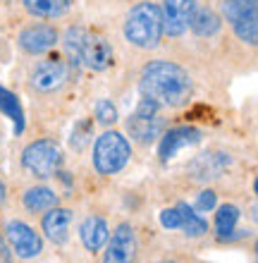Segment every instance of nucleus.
Returning a JSON list of instances; mask_svg holds the SVG:
<instances>
[{
	"label": "nucleus",
	"instance_id": "obj_9",
	"mask_svg": "<svg viewBox=\"0 0 258 263\" xmlns=\"http://www.w3.org/2000/svg\"><path fill=\"white\" fill-rule=\"evenodd\" d=\"M112 46L105 41L101 34H89L86 31L82 50H79V65L93 69V72H103L112 65Z\"/></svg>",
	"mask_w": 258,
	"mask_h": 263
},
{
	"label": "nucleus",
	"instance_id": "obj_15",
	"mask_svg": "<svg viewBox=\"0 0 258 263\" xmlns=\"http://www.w3.org/2000/svg\"><path fill=\"white\" fill-rule=\"evenodd\" d=\"M50 213H46V218H43V232H46V237H48L50 242L55 244H63L65 239H67V235H70V225H72V211H67V208H48Z\"/></svg>",
	"mask_w": 258,
	"mask_h": 263
},
{
	"label": "nucleus",
	"instance_id": "obj_19",
	"mask_svg": "<svg viewBox=\"0 0 258 263\" xmlns=\"http://www.w3.org/2000/svg\"><path fill=\"white\" fill-rule=\"evenodd\" d=\"M24 206L31 211V213H38V211H48V208L57 206V194L48 187H34L24 194Z\"/></svg>",
	"mask_w": 258,
	"mask_h": 263
},
{
	"label": "nucleus",
	"instance_id": "obj_25",
	"mask_svg": "<svg viewBox=\"0 0 258 263\" xmlns=\"http://www.w3.org/2000/svg\"><path fill=\"white\" fill-rule=\"evenodd\" d=\"M96 118L101 125H112V122L117 120V110H115V105H112L110 101L101 98L96 103Z\"/></svg>",
	"mask_w": 258,
	"mask_h": 263
},
{
	"label": "nucleus",
	"instance_id": "obj_21",
	"mask_svg": "<svg viewBox=\"0 0 258 263\" xmlns=\"http://www.w3.org/2000/svg\"><path fill=\"white\" fill-rule=\"evenodd\" d=\"M189 27L196 36H213L220 29V17L213 10H194V17L189 22Z\"/></svg>",
	"mask_w": 258,
	"mask_h": 263
},
{
	"label": "nucleus",
	"instance_id": "obj_30",
	"mask_svg": "<svg viewBox=\"0 0 258 263\" xmlns=\"http://www.w3.org/2000/svg\"><path fill=\"white\" fill-rule=\"evenodd\" d=\"M170 263H174V261H170Z\"/></svg>",
	"mask_w": 258,
	"mask_h": 263
},
{
	"label": "nucleus",
	"instance_id": "obj_23",
	"mask_svg": "<svg viewBox=\"0 0 258 263\" xmlns=\"http://www.w3.org/2000/svg\"><path fill=\"white\" fill-rule=\"evenodd\" d=\"M84 36H86V29L82 27H70L67 34H65V50H67V58H70L72 65H79V50H82Z\"/></svg>",
	"mask_w": 258,
	"mask_h": 263
},
{
	"label": "nucleus",
	"instance_id": "obj_10",
	"mask_svg": "<svg viewBox=\"0 0 258 263\" xmlns=\"http://www.w3.org/2000/svg\"><path fill=\"white\" fill-rule=\"evenodd\" d=\"M136 261V237L132 225H117L112 232L103 263H134Z\"/></svg>",
	"mask_w": 258,
	"mask_h": 263
},
{
	"label": "nucleus",
	"instance_id": "obj_2",
	"mask_svg": "<svg viewBox=\"0 0 258 263\" xmlns=\"http://www.w3.org/2000/svg\"><path fill=\"white\" fill-rule=\"evenodd\" d=\"M125 39L136 48L151 50L163 39V14L155 3H139L127 14L125 22Z\"/></svg>",
	"mask_w": 258,
	"mask_h": 263
},
{
	"label": "nucleus",
	"instance_id": "obj_1",
	"mask_svg": "<svg viewBox=\"0 0 258 263\" xmlns=\"http://www.w3.org/2000/svg\"><path fill=\"white\" fill-rule=\"evenodd\" d=\"M139 89L141 96L151 98L158 105L180 108L191 96V79H189L187 69H182L180 65L170 63V60H153L141 72Z\"/></svg>",
	"mask_w": 258,
	"mask_h": 263
},
{
	"label": "nucleus",
	"instance_id": "obj_22",
	"mask_svg": "<svg viewBox=\"0 0 258 263\" xmlns=\"http://www.w3.org/2000/svg\"><path fill=\"white\" fill-rule=\"evenodd\" d=\"M237 220H239L237 206L225 203V206L217 208V213H215V232L220 237H230L234 232V228H237Z\"/></svg>",
	"mask_w": 258,
	"mask_h": 263
},
{
	"label": "nucleus",
	"instance_id": "obj_12",
	"mask_svg": "<svg viewBox=\"0 0 258 263\" xmlns=\"http://www.w3.org/2000/svg\"><path fill=\"white\" fill-rule=\"evenodd\" d=\"M5 235H7L10 247L17 251V256L34 258L36 254L41 251V237L36 235L29 225H24V222H19V220L10 222V225H7V230H5Z\"/></svg>",
	"mask_w": 258,
	"mask_h": 263
},
{
	"label": "nucleus",
	"instance_id": "obj_3",
	"mask_svg": "<svg viewBox=\"0 0 258 263\" xmlns=\"http://www.w3.org/2000/svg\"><path fill=\"white\" fill-rule=\"evenodd\" d=\"M132 146L120 132H105L93 146V167L101 175H115L127 165Z\"/></svg>",
	"mask_w": 258,
	"mask_h": 263
},
{
	"label": "nucleus",
	"instance_id": "obj_20",
	"mask_svg": "<svg viewBox=\"0 0 258 263\" xmlns=\"http://www.w3.org/2000/svg\"><path fill=\"white\" fill-rule=\"evenodd\" d=\"M0 110L14 122V134H19L24 129V112H22L19 98L12 91H7L5 86H0Z\"/></svg>",
	"mask_w": 258,
	"mask_h": 263
},
{
	"label": "nucleus",
	"instance_id": "obj_5",
	"mask_svg": "<svg viewBox=\"0 0 258 263\" xmlns=\"http://www.w3.org/2000/svg\"><path fill=\"white\" fill-rule=\"evenodd\" d=\"M22 163L31 175L36 177H50L63 163L60 146L50 139H38L34 144H29L22 153Z\"/></svg>",
	"mask_w": 258,
	"mask_h": 263
},
{
	"label": "nucleus",
	"instance_id": "obj_16",
	"mask_svg": "<svg viewBox=\"0 0 258 263\" xmlns=\"http://www.w3.org/2000/svg\"><path fill=\"white\" fill-rule=\"evenodd\" d=\"M79 235H82V242L89 251H98L108 242V225H105L103 218H98V215H91L82 222V230H79Z\"/></svg>",
	"mask_w": 258,
	"mask_h": 263
},
{
	"label": "nucleus",
	"instance_id": "obj_7",
	"mask_svg": "<svg viewBox=\"0 0 258 263\" xmlns=\"http://www.w3.org/2000/svg\"><path fill=\"white\" fill-rule=\"evenodd\" d=\"M70 77V67L65 60L60 58H46L36 65L34 74H31V86L36 91H43V93H50V91H57L67 82Z\"/></svg>",
	"mask_w": 258,
	"mask_h": 263
},
{
	"label": "nucleus",
	"instance_id": "obj_14",
	"mask_svg": "<svg viewBox=\"0 0 258 263\" xmlns=\"http://www.w3.org/2000/svg\"><path fill=\"white\" fill-rule=\"evenodd\" d=\"M230 165V158L225 156V153H201V156H196L191 160V165H189V173L194 175L196 180H215L220 175L225 173V167Z\"/></svg>",
	"mask_w": 258,
	"mask_h": 263
},
{
	"label": "nucleus",
	"instance_id": "obj_24",
	"mask_svg": "<svg viewBox=\"0 0 258 263\" xmlns=\"http://www.w3.org/2000/svg\"><path fill=\"white\" fill-rule=\"evenodd\" d=\"M91 129H93V125H91L89 120L77 122V125H74V132H72V137H70L72 148H77V151L86 148V144L91 141Z\"/></svg>",
	"mask_w": 258,
	"mask_h": 263
},
{
	"label": "nucleus",
	"instance_id": "obj_13",
	"mask_svg": "<svg viewBox=\"0 0 258 263\" xmlns=\"http://www.w3.org/2000/svg\"><path fill=\"white\" fill-rule=\"evenodd\" d=\"M201 141V132L196 127H174L161 141V160H172L182 148L194 146Z\"/></svg>",
	"mask_w": 258,
	"mask_h": 263
},
{
	"label": "nucleus",
	"instance_id": "obj_4",
	"mask_svg": "<svg viewBox=\"0 0 258 263\" xmlns=\"http://www.w3.org/2000/svg\"><path fill=\"white\" fill-rule=\"evenodd\" d=\"M223 12L234 29V34L249 46L258 39V0H225Z\"/></svg>",
	"mask_w": 258,
	"mask_h": 263
},
{
	"label": "nucleus",
	"instance_id": "obj_27",
	"mask_svg": "<svg viewBox=\"0 0 258 263\" xmlns=\"http://www.w3.org/2000/svg\"><path fill=\"white\" fill-rule=\"evenodd\" d=\"M196 208H199V211H210V208H215V192H210V189L201 192L199 199H196Z\"/></svg>",
	"mask_w": 258,
	"mask_h": 263
},
{
	"label": "nucleus",
	"instance_id": "obj_11",
	"mask_svg": "<svg viewBox=\"0 0 258 263\" xmlns=\"http://www.w3.org/2000/svg\"><path fill=\"white\" fill-rule=\"evenodd\" d=\"M55 43H57V31L55 27H48V24H34V27H27L19 34V46L29 55L48 53L50 48H55Z\"/></svg>",
	"mask_w": 258,
	"mask_h": 263
},
{
	"label": "nucleus",
	"instance_id": "obj_6",
	"mask_svg": "<svg viewBox=\"0 0 258 263\" xmlns=\"http://www.w3.org/2000/svg\"><path fill=\"white\" fill-rule=\"evenodd\" d=\"M163 118H161V105L151 101V98H141L139 105H136V110L129 120H127V129L132 134L134 139H139V141H153L155 137H161L163 132Z\"/></svg>",
	"mask_w": 258,
	"mask_h": 263
},
{
	"label": "nucleus",
	"instance_id": "obj_29",
	"mask_svg": "<svg viewBox=\"0 0 258 263\" xmlns=\"http://www.w3.org/2000/svg\"><path fill=\"white\" fill-rule=\"evenodd\" d=\"M3 201H5V184L0 182V203H3Z\"/></svg>",
	"mask_w": 258,
	"mask_h": 263
},
{
	"label": "nucleus",
	"instance_id": "obj_28",
	"mask_svg": "<svg viewBox=\"0 0 258 263\" xmlns=\"http://www.w3.org/2000/svg\"><path fill=\"white\" fill-rule=\"evenodd\" d=\"M0 263H12V251L3 237H0Z\"/></svg>",
	"mask_w": 258,
	"mask_h": 263
},
{
	"label": "nucleus",
	"instance_id": "obj_17",
	"mask_svg": "<svg viewBox=\"0 0 258 263\" xmlns=\"http://www.w3.org/2000/svg\"><path fill=\"white\" fill-rule=\"evenodd\" d=\"M22 3L29 14L41 20H57L70 10V0H22Z\"/></svg>",
	"mask_w": 258,
	"mask_h": 263
},
{
	"label": "nucleus",
	"instance_id": "obj_26",
	"mask_svg": "<svg viewBox=\"0 0 258 263\" xmlns=\"http://www.w3.org/2000/svg\"><path fill=\"white\" fill-rule=\"evenodd\" d=\"M161 225L165 230H180V211H177V206L163 211L161 213Z\"/></svg>",
	"mask_w": 258,
	"mask_h": 263
},
{
	"label": "nucleus",
	"instance_id": "obj_8",
	"mask_svg": "<svg viewBox=\"0 0 258 263\" xmlns=\"http://www.w3.org/2000/svg\"><path fill=\"white\" fill-rule=\"evenodd\" d=\"M196 0H165L161 7L163 14V34L182 36L189 29V22L194 17Z\"/></svg>",
	"mask_w": 258,
	"mask_h": 263
},
{
	"label": "nucleus",
	"instance_id": "obj_18",
	"mask_svg": "<svg viewBox=\"0 0 258 263\" xmlns=\"http://www.w3.org/2000/svg\"><path fill=\"white\" fill-rule=\"evenodd\" d=\"M177 211H180V230L184 235L201 237L203 232H208V222L199 213H194V208H189L187 203H177Z\"/></svg>",
	"mask_w": 258,
	"mask_h": 263
}]
</instances>
